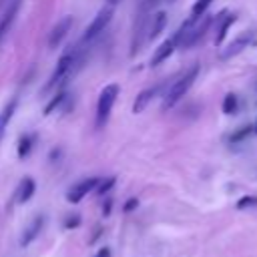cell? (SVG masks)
<instances>
[{"label":"cell","mask_w":257,"mask_h":257,"mask_svg":"<svg viewBox=\"0 0 257 257\" xmlns=\"http://www.w3.org/2000/svg\"><path fill=\"white\" fill-rule=\"evenodd\" d=\"M197 74H199V66L195 64V66H191L189 70H185V72L169 86V90L165 92V98H163V110L173 108V106L189 92V88H191L193 82L197 80Z\"/></svg>","instance_id":"1"},{"label":"cell","mask_w":257,"mask_h":257,"mask_svg":"<svg viewBox=\"0 0 257 257\" xmlns=\"http://www.w3.org/2000/svg\"><path fill=\"white\" fill-rule=\"evenodd\" d=\"M120 92V86L118 84H106L100 94H98V100H96V128H102L106 122H108V116H110V110L116 102V96Z\"/></svg>","instance_id":"2"},{"label":"cell","mask_w":257,"mask_h":257,"mask_svg":"<svg viewBox=\"0 0 257 257\" xmlns=\"http://www.w3.org/2000/svg\"><path fill=\"white\" fill-rule=\"evenodd\" d=\"M74 62H76V58H74V54L72 52H66V54H62L60 58H58V62H56V68L52 70V74H50V78H48V82L44 84V92H48L50 88H54V86H58L68 74H70V70H72V66H74Z\"/></svg>","instance_id":"3"},{"label":"cell","mask_w":257,"mask_h":257,"mask_svg":"<svg viewBox=\"0 0 257 257\" xmlns=\"http://www.w3.org/2000/svg\"><path fill=\"white\" fill-rule=\"evenodd\" d=\"M110 20H112V8H110V6H102V8L96 12V16L92 18V22L86 26V30H84V34H82V40L88 42V40L96 38L100 32H104V28L108 26Z\"/></svg>","instance_id":"4"},{"label":"cell","mask_w":257,"mask_h":257,"mask_svg":"<svg viewBox=\"0 0 257 257\" xmlns=\"http://www.w3.org/2000/svg\"><path fill=\"white\" fill-rule=\"evenodd\" d=\"M98 181H100L98 177H88V179L78 181L76 185H72V187L66 191V201H68V203H72V205L80 203L88 193H92V191L96 189Z\"/></svg>","instance_id":"5"},{"label":"cell","mask_w":257,"mask_h":257,"mask_svg":"<svg viewBox=\"0 0 257 257\" xmlns=\"http://www.w3.org/2000/svg\"><path fill=\"white\" fill-rule=\"evenodd\" d=\"M251 42H253V32H241L233 42H229V44H227V48H223V50H221L219 58H221V60H229V58H233V56L241 54L245 48H249V44H251Z\"/></svg>","instance_id":"6"},{"label":"cell","mask_w":257,"mask_h":257,"mask_svg":"<svg viewBox=\"0 0 257 257\" xmlns=\"http://www.w3.org/2000/svg\"><path fill=\"white\" fill-rule=\"evenodd\" d=\"M70 28H72V16H64L62 20H58L56 22V26L50 30V36H48V48H58L60 46V42L66 38V34L70 32Z\"/></svg>","instance_id":"7"},{"label":"cell","mask_w":257,"mask_h":257,"mask_svg":"<svg viewBox=\"0 0 257 257\" xmlns=\"http://www.w3.org/2000/svg\"><path fill=\"white\" fill-rule=\"evenodd\" d=\"M42 227H44V215L32 217V221L24 227V231H22V235H20V247H28V245L40 235Z\"/></svg>","instance_id":"8"},{"label":"cell","mask_w":257,"mask_h":257,"mask_svg":"<svg viewBox=\"0 0 257 257\" xmlns=\"http://www.w3.org/2000/svg\"><path fill=\"white\" fill-rule=\"evenodd\" d=\"M175 48H177V38H175V36L167 38V40L155 50V54H153V58H151V64H153V66H159L161 62H165V60L175 52Z\"/></svg>","instance_id":"9"},{"label":"cell","mask_w":257,"mask_h":257,"mask_svg":"<svg viewBox=\"0 0 257 257\" xmlns=\"http://www.w3.org/2000/svg\"><path fill=\"white\" fill-rule=\"evenodd\" d=\"M34 191H36V183H34V179H32V177H24V179L20 181L18 189H16V203L22 205V203L30 201L32 195H34Z\"/></svg>","instance_id":"10"},{"label":"cell","mask_w":257,"mask_h":257,"mask_svg":"<svg viewBox=\"0 0 257 257\" xmlns=\"http://www.w3.org/2000/svg\"><path fill=\"white\" fill-rule=\"evenodd\" d=\"M157 92H159V86H153V88H145V90H141V92L137 94L135 102H133V112H135V114L143 112V110L149 106V102L155 98V94H157Z\"/></svg>","instance_id":"11"},{"label":"cell","mask_w":257,"mask_h":257,"mask_svg":"<svg viewBox=\"0 0 257 257\" xmlns=\"http://www.w3.org/2000/svg\"><path fill=\"white\" fill-rule=\"evenodd\" d=\"M18 6H20V0H12V4L8 6V12L4 14V18L0 20V42L4 40V36L8 34V30L12 28V22L18 14Z\"/></svg>","instance_id":"12"},{"label":"cell","mask_w":257,"mask_h":257,"mask_svg":"<svg viewBox=\"0 0 257 257\" xmlns=\"http://www.w3.org/2000/svg\"><path fill=\"white\" fill-rule=\"evenodd\" d=\"M16 106H18V100L16 98H10V102H6L4 108L0 110V141L4 139V133L8 128V122L12 120V116L16 112Z\"/></svg>","instance_id":"13"},{"label":"cell","mask_w":257,"mask_h":257,"mask_svg":"<svg viewBox=\"0 0 257 257\" xmlns=\"http://www.w3.org/2000/svg\"><path fill=\"white\" fill-rule=\"evenodd\" d=\"M167 26V14L165 12H157L153 16V22H151V28H149V40H155Z\"/></svg>","instance_id":"14"},{"label":"cell","mask_w":257,"mask_h":257,"mask_svg":"<svg viewBox=\"0 0 257 257\" xmlns=\"http://www.w3.org/2000/svg\"><path fill=\"white\" fill-rule=\"evenodd\" d=\"M235 20H237V16H235V14H229V16H225V18H223V22H221V26H219V30H217V36H215V46L223 44V40H225V36H227L229 26H233V22H235Z\"/></svg>","instance_id":"15"},{"label":"cell","mask_w":257,"mask_h":257,"mask_svg":"<svg viewBox=\"0 0 257 257\" xmlns=\"http://www.w3.org/2000/svg\"><path fill=\"white\" fill-rule=\"evenodd\" d=\"M32 151V137L30 135H22L18 141V159H26Z\"/></svg>","instance_id":"16"},{"label":"cell","mask_w":257,"mask_h":257,"mask_svg":"<svg viewBox=\"0 0 257 257\" xmlns=\"http://www.w3.org/2000/svg\"><path fill=\"white\" fill-rule=\"evenodd\" d=\"M211 2H213V0H197V2L193 4V8H191V20H199V18L207 12V8L211 6Z\"/></svg>","instance_id":"17"},{"label":"cell","mask_w":257,"mask_h":257,"mask_svg":"<svg viewBox=\"0 0 257 257\" xmlns=\"http://www.w3.org/2000/svg\"><path fill=\"white\" fill-rule=\"evenodd\" d=\"M223 112L225 114H233L235 110H237V96L233 94V92H229V94H225V98H223Z\"/></svg>","instance_id":"18"},{"label":"cell","mask_w":257,"mask_h":257,"mask_svg":"<svg viewBox=\"0 0 257 257\" xmlns=\"http://www.w3.org/2000/svg\"><path fill=\"white\" fill-rule=\"evenodd\" d=\"M239 211H243V209H253V207H257V197L255 195H245V197H241L239 201H237V205H235Z\"/></svg>","instance_id":"19"},{"label":"cell","mask_w":257,"mask_h":257,"mask_svg":"<svg viewBox=\"0 0 257 257\" xmlns=\"http://www.w3.org/2000/svg\"><path fill=\"white\" fill-rule=\"evenodd\" d=\"M114 183H116V179H114V177H108V179H104V181H98V185H96L94 193H96V195H104V193H108V191L114 187Z\"/></svg>","instance_id":"20"},{"label":"cell","mask_w":257,"mask_h":257,"mask_svg":"<svg viewBox=\"0 0 257 257\" xmlns=\"http://www.w3.org/2000/svg\"><path fill=\"white\" fill-rule=\"evenodd\" d=\"M64 96H66L64 92H58V94H56V96H54V98H52V100H50V102H48V104L44 106V116H48V114H52V110H54V108H58V106L62 104V100H64Z\"/></svg>","instance_id":"21"},{"label":"cell","mask_w":257,"mask_h":257,"mask_svg":"<svg viewBox=\"0 0 257 257\" xmlns=\"http://www.w3.org/2000/svg\"><path fill=\"white\" fill-rule=\"evenodd\" d=\"M251 135V126H241L235 135H231V143H239V141H243V139H247Z\"/></svg>","instance_id":"22"},{"label":"cell","mask_w":257,"mask_h":257,"mask_svg":"<svg viewBox=\"0 0 257 257\" xmlns=\"http://www.w3.org/2000/svg\"><path fill=\"white\" fill-rule=\"evenodd\" d=\"M80 225V215H68L64 219V229H76Z\"/></svg>","instance_id":"23"},{"label":"cell","mask_w":257,"mask_h":257,"mask_svg":"<svg viewBox=\"0 0 257 257\" xmlns=\"http://www.w3.org/2000/svg\"><path fill=\"white\" fill-rule=\"evenodd\" d=\"M139 207V199L137 197H131V199H126V203L122 205V211L124 213H131V211H135Z\"/></svg>","instance_id":"24"},{"label":"cell","mask_w":257,"mask_h":257,"mask_svg":"<svg viewBox=\"0 0 257 257\" xmlns=\"http://www.w3.org/2000/svg\"><path fill=\"white\" fill-rule=\"evenodd\" d=\"M106 203L102 205V217H108L110 215V207H112V199H104Z\"/></svg>","instance_id":"25"},{"label":"cell","mask_w":257,"mask_h":257,"mask_svg":"<svg viewBox=\"0 0 257 257\" xmlns=\"http://www.w3.org/2000/svg\"><path fill=\"white\" fill-rule=\"evenodd\" d=\"M94 257H110V249H108V247H100Z\"/></svg>","instance_id":"26"},{"label":"cell","mask_w":257,"mask_h":257,"mask_svg":"<svg viewBox=\"0 0 257 257\" xmlns=\"http://www.w3.org/2000/svg\"><path fill=\"white\" fill-rule=\"evenodd\" d=\"M157 2H159V0H147V4H153V6H155Z\"/></svg>","instance_id":"27"},{"label":"cell","mask_w":257,"mask_h":257,"mask_svg":"<svg viewBox=\"0 0 257 257\" xmlns=\"http://www.w3.org/2000/svg\"><path fill=\"white\" fill-rule=\"evenodd\" d=\"M108 2H110V4H116V2H118V0H108Z\"/></svg>","instance_id":"28"},{"label":"cell","mask_w":257,"mask_h":257,"mask_svg":"<svg viewBox=\"0 0 257 257\" xmlns=\"http://www.w3.org/2000/svg\"><path fill=\"white\" fill-rule=\"evenodd\" d=\"M255 133H257V122H255Z\"/></svg>","instance_id":"29"},{"label":"cell","mask_w":257,"mask_h":257,"mask_svg":"<svg viewBox=\"0 0 257 257\" xmlns=\"http://www.w3.org/2000/svg\"><path fill=\"white\" fill-rule=\"evenodd\" d=\"M2 2H4V0H0V6H2Z\"/></svg>","instance_id":"30"},{"label":"cell","mask_w":257,"mask_h":257,"mask_svg":"<svg viewBox=\"0 0 257 257\" xmlns=\"http://www.w3.org/2000/svg\"><path fill=\"white\" fill-rule=\"evenodd\" d=\"M167 2H175V0H167Z\"/></svg>","instance_id":"31"}]
</instances>
